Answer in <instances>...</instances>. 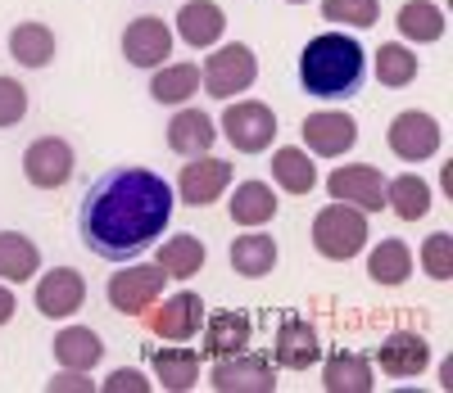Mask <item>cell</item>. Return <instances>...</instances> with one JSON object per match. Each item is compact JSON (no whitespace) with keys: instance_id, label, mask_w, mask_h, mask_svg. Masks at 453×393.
<instances>
[{"instance_id":"ac0fdd59","label":"cell","mask_w":453,"mask_h":393,"mask_svg":"<svg viewBox=\"0 0 453 393\" xmlns=\"http://www.w3.org/2000/svg\"><path fill=\"white\" fill-rule=\"evenodd\" d=\"M222 32H226V14H222V5H213V0H186V5L177 10V36L191 50L218 46Z\"/></svg>"},{"instance_id":"b9f144b4","label":"cell","mask_w":453,"mask_h":393,"mask_svg":"<svg viewBox=\"0 0 453 393\" xmlns=\"http://www.w3.org/2000/svg\"><path fill=\"white\" fill-rule=\"evenodd\" d=\"M286 5H309V0H286Z\"/></svg>"},{"instance_id":"5bb4252c","label":"cell","mask_w":453,"mask_h":393,"mask_svg":"<svg viewBox=\"0 0 453 393\" xmlns=\"http://www.w3.org/2000/svg\"><path fill=\"white\" fill-rule=\"evenodd\" d=\"M123 55H127L132 68H150V72H155V68L168 64V55H173V27H168L159 14L132 19L127 32H123Z\"/></svg>"},{"instance_id":"7402d4cb","label":"cell","mask_w":453,"mask_h":393,"mask_svg":"<svg viewBox=\"0 0 453 393\" xmlns=\"http://www.w3.org/2000/svg\"><path fill=\"white\" fill-rule=\"evenodd\" d=\"M376 375H372V362L363 352H331L326 367H322V389L326 393H372Z\"/></svg>"},{"instance_id":"603a6c76","label":"cell","mask_w":453,"mask_h":393,"mask_svg":"<svg viewBox=\"0 0 453 393\" xmlns=\"http://www.w3.org/2000/svg\"><path fill=\"white\" fill-rule=\"evenodd\" d=\"M226 258H232V271H236V276L263 281V276H268V271L277 267V240L254 226L250 235H236V245H232V253H226Z\"/></svg>"},{"instance_id":"30bf717a","label":"cell","mask_w":453,"mask_h":393,"mask_svg":"<svg viewBox=\"0 0 453 393\" xmlns=\"http://www.w3.org/2000/svg\"><path fill=\"white\" fill-rule=\"evenodd\" d=\"M73 168H78V159H73V145L64 136H42L23 154V177L36 190H64L73 181Z\"/></svg>"},{"instance_id":"8d00e7d4","label":"cell","mask_w":453,"mask_h":393,"mask_svg":"<svg viewBox=\"0 0 453 393\" xmlns=\"http://www.w3.org/2000/svg\"><path fill=\"white\" fill-rule=\"evenodd\" d=\"M23 113H27V87L14 77H0V127L23 123Z\"/></svg>"},{"instance_id":"d6a6232c","label":"cell","mask_w":453,"mask_h":393,"mask_svg":"<svg viewBox=\"0 0 453 393\" xmlns=\"http://www.w3.org/2000/svg\"><path fill=\"white\" fill-rule=\"evenodd\" d=\"M395 23H399V32L408 36V42H418V46H431V42L444 36V10L431 5V0H408Z\"/></svg>"},{"instance_id":"f35d334b","label":"cell","mask_w":453,"mask_h":393,"mask_svg":"<svg viewBox=\"0 0 453 393\" xmlns=\"http://www.w3.org/2000/svg\"><path fill=\"white\" fill-rule=\"evenodd\" d=\"M46 389H50V393H91V389H96V380H87V371H68V367H64Z\"/></svg>"},{"instance_id":"5b68a950","label":"cell","mask_w":453,"mask_h":393,"mask_svg":"<svg viewBox=\"0 0 453 393\" xmlns=\"http://www.w3.org/2000/svg\"><path fill=\"white\" fill-rule=\"evenodd\" d=\"M164 267L159 262H123V271H113L109 285H104V299L113 312L123 317H145V307L164 294Z\"/></svg>"},{"instance_id":"3957f363","label":"cell","mask_w":453,"mask_h":393,"mask_svg":"<svg viewBox=\"0 0 453 393\" xmlns=\"http://www.w3.org/2000/svg\"><path fill=\"white\" fill-rule=\"evenodd\" d=\"M313 249L326 262H349L367 249V213H358L354 204H326L313 217Z\"/></svg>"},{"instance_id":"d4e9b609","label":"cell","mask_w":453,"mask_h":393,"mask_svg":"<svg viewBox=\"0 0 453 393\" xmlns=\"http://www.w3.org/2000/svg\"><path fill=\"white\" fill-rule=\"evenodd\" d=\"M386 208H390L399 222H422V217L431 213V185H426L418 172L390 177V181H386Z\"/></svg>"},{"instance_id":"d590c367","label":"cell","mask_w":453,"mask_h":393,"mask_svg":"<svg viewBox=\"0 0 453 393\" xmlns=\"http://www.w3.org/2000/svg\"><path fill=\"white\" fill-rule=\"evenodd\" d=\"M422 271L431 281H453V235L449 231H435L426 235V245H422Z\"/></svg>"},{"instance_id":"4fadbf2b","label":"cell","mask_w":453,"mask_h":393,"mask_svg":"<svg viewBox=\"0 0 453 393\" xmlns=\"http://www.w3.org/2000/svg\"><path fill=\"white\" fill-rule=\"evenodd\" d=\"M304 149L318 154V159H340V154H349L358 145V123L349 113H340V109H318L304 117Z\"/></svg>"},{"instance_id":"ba28073f","label":"cell","mask_w":453,"mask_h":393,"mask_svg":"<svg viewBox=\"0 0 453 393\" xmlns=\"http://www.w3.org/2000/svg\"><path fill=\"white\" fill-rule=\"evenodd\" d=\"M209 384L218 393H277V371L273 358L263 352H232V358H218L209 371Z\"/></svg>"},{"instance_id":"9a60e30c","label":"cell","mask_w":453,"mask_h":393,"mask_svg":"<svg viewBox=\"0 0 453 393\" xmlns=\"http://www.w3.org/2000/svg\"><path fill=\"white\" fill-rule=\"evenodd\" d=\"M32 299H36V312H42V317L64 321V317H73V312H82L87 281H82L78 267H55V271H46V276L36 281V294Z\"/></svg>"},{"instance_id":"7c38bea8","label":"cell","mask_w":453,"mask_h":393,"mask_svg":"<svg viewBox=\"0 0 453 393\" xmlns=\"http://www.w3.org/2000/svg\"><path fill=\"white\" fill-rule=\"evenodd\" d=\"M232 185V163L213 159V154H196L191 163H181L177 172V200L191 208H209L213 200H222V190Z\"/></svg>"},{"instance_id":"4dcf8cb0","label":"cell","mask_w":453,"mask_h":393,"mask_svg":"<svg viewBox=\"0 0 453 393\" xmlns=\"http://www.w3.org/2000/svg\"><path fill=\"white\" fill-rule=\"evenodd\" d=\"M367 276L376 285H386V290H399L412 276V249L403 240H381L367 253Z\"/></svg>"},{"instance_id":"8fae6325","label":"cell","mask_w":453,"mask_h":393,"mask_svg":"<svg viewBox=\"0 0 453 393\" xmlns=\"http://www.w3.org/2000/svg\"><path fill=\"white\" fill-rule=\"evenodd\" d=\"M326 194L340 204H354L358 213H381L386 208V177L367 163H345L326 177Z\"/></svg>"},{"instance_id":"836d02e7","label":"cell","mask_w":453,"mask_h":393,"mask_svg":"<svg viewBox=\"0 0 453 393\" xmlns=\"http://www.w3.org/2000/svg\"><path fill=\"white\" fill-rule=\"evenodd\" d=\"M418 68H422L418 55H412L408 46H399V42H386L381 50H376V82L390 87V91L418 82Z\"/></svg>"},{"instance_id":"e0dca14e","label":"cell","mask_w":453,"mask_h":393,"mask_svg":"<svg viewBox=\"0 0 453 393\" xmlns=\"http://www.w3.org/2000/svg\"><path fill=\"white\" fill-rule=\"evenodd\" d=\"M322 358V339L304 317H281L277 339H273V362L281 371H309Z\"/></svg>"},{"instance_id":"6da1fadb","label":"cell","mask_w":453,"mask_h":393,"mask_svg":"<svg viewBox=\"0 0 453 393\" xmlns=\"http://www.w3.org/2000/svg\"><path fill=\"white\" fill-rule=\"evenodd\" d=\"M177 194L150 168L100 172L78 204V240L100 262H136L173 222Z\"/></svg>"},{"instance_id":"f546056e","label":"cell","mask_w":453,"mask_h":393,"mask_svg":"<svg viewBox=\"0 0 453 393\" xmlns=\"http://www.w3.org/2000/svg\"><path fill=\"white\" fill-rule=\"evenodd\" d=\"M42 271V249L19 231H0V281H32Z\"/></svg>"},{"instance_id":"d6986e66","label":"cell","mask_w":453,"mask_h":393,"mask_svg":"<svg viewBox=\"0 0 453 393\" xmlns=\"http://www.w3.org/2000/svg\"><path fill=\"white\" fill-rule=\"evenodd\" d=\"M254 344V321L245 312H218V317L204 321V344H200V358H232V352H245Z\"/></svg>"},{"instance_id":"44dd1931","label":"cell","mask_w":453,"mask_h":393,"mask_svg":"<svg viewBox=\"0 0 453 393\" xmlns=\"http://www.w3.org/2000/svg\"><path fill=\"white\" fill-rule=\"evenodd\" d=\"M226 213H232V222L245 226V231L268 226V222L277 217V194H273L268 181H241L236 194L226 200Z\"/></svg>"},{"instance_id":"cb8c5ba5","label":"cell","mask_w":453,"mask_h":393,"mask_svg":"<svg viewBox=\"0 0 453 393\" xmlns=\"http://www.w3.org/2000/svg\"><path fill=\"white\" fill-rule=\"evenodd\" d=\"M150 367L168 393H186L200 384V352L196 348H150Z\"/></svg>"},{"instance_id":"484cf974","label":"cell","mask_w":453,"mask_h":393,"mask_svg":"<svg viewBox=\"0 0 453 393\" xmlns=\"http://www.w3.org/2000/svg\"><path fill=\"white\" fill-rule=\"evenodd\" d=\"M104 358V344L91 326H64L55 335V362L68 367V371H91L96 362Z\"/></svg>"},{"instance_id":"f1b7e54d","label":"cell","mask_w":453,"mask_h":393,"mask_svg":"<svg viewBox=\"0 0 453 393\" xmlns=\"http://www.w3.org/2000/svg\"><path fill=\"white\" fill-rule=\"evenodd\" d=\"M273 181H277L286 194H313V185H318V163L309 159V149L281 145V149L273 154Z\"/></svg>"},{"instance_id":"9c48e42d","label":"cell","mask_w":453,"mask_h":393,"mask_svg":"<svg viewBox=\"0 0 453 393\" xmlns=\"http://www.w3.org/2000/svg\"><path fill=\"white\" fill-rule=\"evenodd\" d=\"M440 123L431 113H422V109H403V113H395V123H390V132H386V145H390V154L395 159H403V163H426V159H435L440 154Z\"/></svg>"},{"instance_id":"e575fe53","label":"cell","mask_w":453,"mask_h":393,"mask_svg":"<svg viewBox=\"0 0 453 393\" xmlns=\"http://www.w3.org/2000/svg\"><path fill=\"white\" fill-rule=\"evenodd\" d=\"M322 19L335 27H372L381 19V0H322Z\"/></svg>"},{"instance_id":"52a82bcc","label":"cell","mask_w":453,"mask_h":393,"mask_svg":"<svg viewBox=\"0 0 453 393\" xmlns=\"http://www.w3.org/2000/svg\"><path fill=\"white\" fill-rule=\"evenodd\" d=\"M222 136L241 154H263L277 140V113L263 100H236L222 109Z\"/></svg>"},{"instance_id":"1f68e13d","label":"cell","mask_w":453,"mask_h":393,"mask_svg":"<svg viewBox=\"0 0 453 393\" xmlns=\"http://www.w3.org/2000/svg\"><path fill=\"white\" fill-rule=\"evenodd\" d=\"M10 55L23 68H46L55 59V32L46 23H19L10 32Z\"/></svg>"},{"instance_id":"83f0119b","label":"cell","mask_w":453,"mask_h":393,"mask_svg":"<svg viewBox=\"0 0 453 393\" xmlns=\"http://www.w3.org/2000/svg\"><path fill=\"white\" fill-rule=\"evenodd\" d=\"M204 258H209V249L200 235H173V240H164L155 262L164 267L168 281H191L196 271H204Z\"/></svg>"},{"instance_id":"8992f818","label":"cell","mask_w":453,"mask_h":393,"mask_svg":"<svg viewBox=\"0 0 453 393\" xmlns=\"http://www.w3.org/2000/svg\"><path fill=\"white\" fill-rule=\"evenodd\" d=\"M145 326L155 339L164 344H186V339H196L200 326H204V299L191 294V290H177L173 299H155L145 307Z\"/></svg>"},{"instance_id":"60d3db41","label":"cell","mask_w":453,"mask_h":393,"mask_svg":"<svg viewBox=\"0 0 453 393\" xmlns=\"http://www.w3.org/2000/svg\"><path fill=\"white\" fill-rule=\"evenodd\" d=\"M440 384H444V389H453V362H444V367H440Z\"/></svg>"},{"instance_id":"2e32d148","label":"cell","mask_w":453,"mask_h":393,"mask_svg":"<svg viewBox=\"0 0 453 393\" xmlns=\"http://www.w3.org/2000/svg\"><path fill=\"white\" fill-rule=\"evenodd\" d=\"M376 367L390 380H412L431 367V344L418 330H395L390 339H381V348H376Z\"/></svg>"},{"instance_id":"7a4b0ae2","label":"cell","mask_w":453,"mask_h":393,"mask_svg":"<svg viewBox=\"0 0 453 393\" xmlns=\"http://www.w3.org/2000/svg\"><path fill=\"white\" fill-rule=\"evenodd\" d=\"M367 77V50L345 32H322L299 50V87L318 100H354Z\"/></svg>"},{"instance_id":"ffe728a7","label":"cell","mask_w":453,"mask_h":393,"mask_svg":"<svg viewBox=\"0 0 453 393\" xmlns=\"http://www.w3.org/2000/svg\"><path fill=\"white\" fill-rule=\"evenodd\" d=\"M218 140V127H213V117L200 113V109H177V117L168 123V149L181 154V159H196V154H209Z\"/></svg>"},{"instance_id":"4316f807","label":"cell","mask_w":453,"mask_h":393,"mask_svg":"<svg viewBox=\"0 0 453 393\" xmlns=\"http://www.w3.org/2000/svg\"><path fill=\"white\" fill-rule=\"evenodd\" d=\"M200 91V68L196 64H159L150 77V100L155 104H186Z\"/></svg>"},{"instance_id":"277c9868","label":"cell","mask_w":453,"mask_h":393,"mask_svg":"<svg viewBox=\"0 0 453 393\" xmlns=\"http://www.w3.org/2000/svg\"><path fill=\"white\" fill-rule=\"evenodd\" d=\"M254 77H258L254 50H250L245 42H232V46H218V50L204 59L200 87H204V95H213V100H232V95H241V91L254 87Z\"/></svg>"},{"instance_id":"74e56055","label":"cell","mask_w":453,"mask_h":393,"mask_svg":"<svg viewBox=\"0 0 453 393\" xmlns=\"http://www.w3.org/2000/svg\"><path fill=\"white\" fill-rule=\"evenodd\" d=\"M100 389H104V393H150L155 384H150L141 371H132V367H119V371H113Z\"/></svg>"},{"instance_id":"ab89813d","label":"cell","mask_w":453,"mask_h":393,"mask_svg":"<svg viewBox=\"0 0 453 393\" xmlns=\"http://www.w3.org/2000/svg\"><path fill=\"white\" fill-rule=\"evenodd\" d=\"M14 307H19V303H14L10 285H0V326H10V321H14Z\"/></svg>"}]
</instances>
